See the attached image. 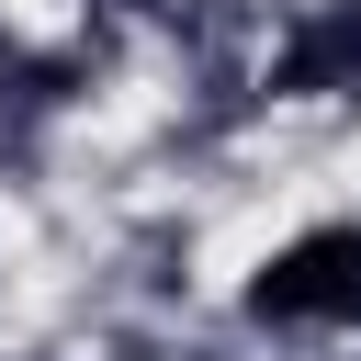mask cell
Returning <instances> with one entry per match:
<instances>
[{"instance_id":"obj_1","label":"cell","mask_w":361,"mask_h":361,"mask_svg":"<svg viewBox=\"0 0 361 361\" xmlns=\"http://www.w3.org/2000/svg\"><path fill=\"white\" fill-rule=\"evenodd\" d=\"M259 327H361V226H305L248 271Z\"/></svg>"},{"instance_id":"obj_2","label":"cell","mask_w":361,"mask_h":361,"mask_svg":"<svg viewBox=\"0 0 361 361\" xmlns=\"http://www.w3.org/2000/svg\"><path fill=\"white\" fill-rule=\"evenodd\" d=\"M271 90H293V102L361 90V0H327L316 23H293V34H282V56H271Z\"/></svg>"},{"instance_id":"obj_3","label":"cell","mask_w":361,"mask_h":361,"mask_svg":"<svg viewBox=\"0 0 361 361\" xmlns=\"http://www.w3.org/2000/svg\"><path fill=\"white\" fill-rule=\"evenodd\" d=\"M102 11H135V0H102Z\"/></svg>"}]
</instances>
